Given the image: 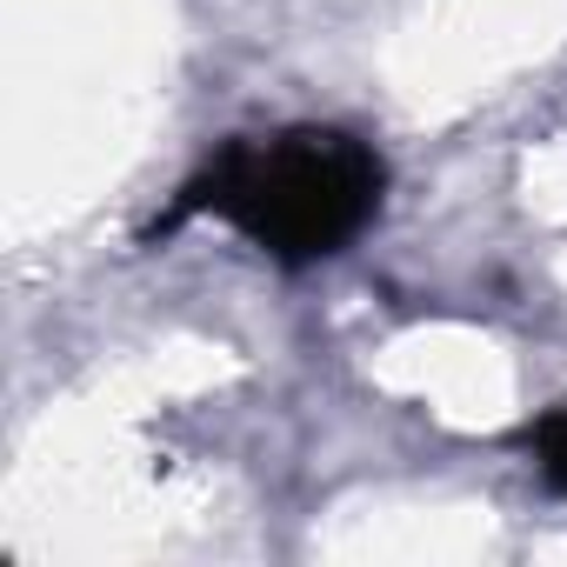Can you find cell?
Wrapping results in <instances>:
<instances>
[{"instance_id":"2","label":"cell","mask_w":567,"mask_h":567,"mask_svg":"<svg viewBox=\"0 0 567 567\" xmlns=\"http://www.w3.org/2000/svg\"><path fill=\"white\" fill-rule=\"evenodd\" d=\"M520 441H527V454L540 461V474L567 494V408H547V414H534L527 427H520Z\"/></svg>"},{"instance_id":"1","label":"cell","mask_w":567,"mask_h":567,"mask_svg":"<svg viewBox=\"0 0 567 567\" xmlns=\"http://www.w3.org/2000/svg\"><path fill=\"white\" fill-rule=\"evenodd\" d=\"M388 194V167L368 141L341 127H288L274 141H227L154 220V234H174L194 214L227 220L247 234L267 260L308 267L341 254Z\"/></svg>"}]
</instances>
